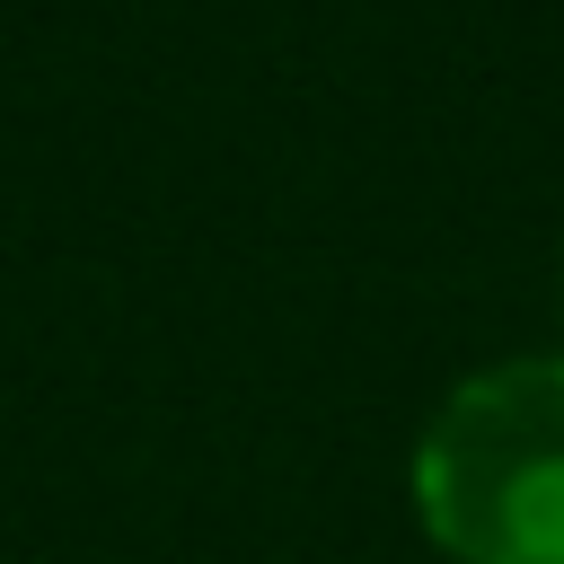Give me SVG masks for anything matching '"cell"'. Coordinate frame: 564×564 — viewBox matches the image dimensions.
I'll use <instances>...</instances> for the list:
<instances>
[{
  "label": "cell",
  "mask_w": 564,
  "mask_h": 564,
  "mask_svg": "<svg viewBox=\"0 0 564 564\" xmlns=\"http://www.w3.org/2000/svg\"><path fill=\"white\" fill-rule=\"evenodd\" d=\"M414 511L458 564H564V361L476 370L414 449Z\"/></svg>",
  "instance_id": "obj_1"
}]
</instances>
